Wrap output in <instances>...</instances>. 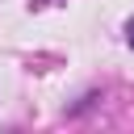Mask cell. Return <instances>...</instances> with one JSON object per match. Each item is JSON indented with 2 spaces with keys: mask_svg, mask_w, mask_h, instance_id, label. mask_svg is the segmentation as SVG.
<instances>
[{
  "mask_svg": "<svg viewBox=\"0 0 134 134\" xmlns=\"http://www.w3.org/2000/svg\"><path fill=\"white\" fill-rule=\"evenodd\" d=\"M126 42H130V50H134V17L126 21Z\"/></svg>",
  "mask_w": 134,
  "mask_h": 134,
  "instance_id": "cell-1",
  "label": "cell"
}]
</instances>
